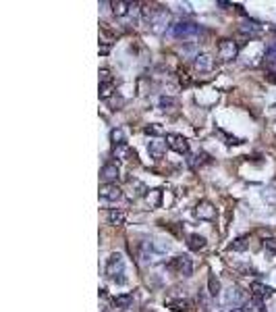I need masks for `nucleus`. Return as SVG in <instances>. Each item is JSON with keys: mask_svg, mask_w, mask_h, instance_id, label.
I'll list each match as a JSON object with an SVG mask.
<instances>
[{"mask_svg": "<svg viewBox=\"0 0 276 312\" xmlns=\"http://www.w3.org/2000/svg\"><path fill=\"white\" fill-rule=\"evenodd\" d=\"M123 275H125V258H123V254L114 252L106 260V277H110V279L116 281L118 285H123V283H127V279Z\"/></svg>", "mask_w": 276, "mask_h": 312, "instance_id": "1", "label": "nucleus"}, {"mask_svg": "<svg viewBox=\"0 0 276 312\" xmlns=\"http://www.w3.org/2000/svg\"><path fill=\"white\" fill-rule=\"evenodd\" d=\"M201 31V27L197 23H191V21H179L170 27V33L179 40H185V38H193Z\"/></svg>", "mask_w": 276, "mask_h": 312, "instance_id": "2", "label": "nucleus"}, {"mask_svg": "<svg viewBox=\"0 0 276 312\" xmlns=\"http://www.w3.org/2000/svg\"><path fill=\"white\" fill-rule=\"evenodd\" d=\"M166 267H168L172 273L181 275V277H189V275L193 273V263H191V258L185 256V254H183V256H175Z\"/></svg>", "mask_w": 276, "mask_h": 312, "instance_id": "3", "label": "nucleus"}, {"mask_svg": "<svg viewBox=\"0 0 276 312\" xmlns=\"http://www.w3.org/2000/svg\"><path fill=\"white\" fill-rule=\"evenodd\" d=\"M168 19H170V13L162 7H156L150 17V25H152V31L154 33H162L166 31V25H168Z\"/></svg>", "mask_w": 276, "mask_h": 312, "instance_id": "4", "label": "nucleus"}, {"mask_svg": "<svg viewBox=\"0 0 276 312\" xmlns=\"http://www.w3.org/2000/svg\"><path fill=\"white\" fill-rule=\"evenodd\" d=\"M216 52H218V59L220 61H233L239 55V44L235 40H220Z\"/></svg>", "mask_w": 276, "mask_h": 312, "instance_id": "5", "label": "nucleus"}, {"mask_svg": "<svg viewBox=\"0 0 276 312\" xmlns=\"http://www.w3.org/2000/svg\"><path fill=\"white\" fill-rule=\"evenodd\" d=\"M164 140H166V144H168L170 150H175L179 154H187L189 152V142L185 140L183 135H179V133H166Z\"/></svg>", "mask_w": 276, "mask_h": 312, "instance_id": "6", "label": "nucleus"}, {"mask_svg": "<svg viewBox=\"0 0 276 312\" xmlns=\"http://www.w3.org/2000/svg\"><path fill=\"white\" fill-rule=\"evenodd\" d=\"M100 198L106 202H118L123 198V189H120L116 183H106L100 187Z\"/></svg>", "mask_w": 276, "mask_h": 312, "instance_id": "7", "label": "nucleus"}, {"mask_svg": "<svg viewBox=\"0 0 276 312\" xmlns=\"http://www.w3.org/2000/svg\"><path fill=\"white\" fill-rule=\"evenodd\" d=\"M249 289H251V293H253L255 300H268V298L274 296V289H272L270 285H266V283H260V281H253V283L249 285Z\"/></svg>", "mask_w": 276, "mask_h": 312, "instance_id": "8", "label": "nucleus"}, {"mask_svg": "<svg viewBox=\"0 0 276 312\" xmlns=\"http://www.w3.org/2000/svg\"><path fill=\"white\" fill-rule=\"evenodd\" d=\"M195 215L199 219H203V221H212V219H216V206L212 202H208V200H201L197 204V208H195Z\"/></svg>", "mask_w": 276, "mask_h": 312, "instance_id": "9", "label": "nucleus"}, {"mask_svg": "<svg viewBox=\"0 0 276 312\" xmlns=\"http://www.w3.org/2000/svg\"><path fill=\"white\" fill-rule=\"evenodd\" d=\"M166 148H168L166 140H160V137H156V140H150V144H148V152H150V156H152V159H156V161L162 159L164 152H166Z\"/></svg>", "mask_w": 276, "mask_h": 312, "instance_id": "10", "label": "nucleus"}, {"mask_svg": "<svg viewBox=\"0 0 276 312\" xmlns=\"http://www.w3.org/2000/svg\"><path fill=\"white\" fill-rule=\"evenodd\" d=\"M118 175H120V171H118L116 163H106L104 167H102V171H100L102 181H106V183H114L118 179Z\"/></svg>", "mask_w": 276, "mask_h": 312, "instance_id": "11", "label": "nucleus"}, {"mask_svg": "<svg viewBox=\"0 0 276 312\" xmlns=\"http://www.w3.org/2000/svg\"><path fill=\"white\" fill-rule=\"evenodd\" d=\"M112 156L118 161H131V159H137L135 156V150L129 146V144H118L112 148Z\"/></svg>", "mask_w": 276, "mask_h": 312, "instance_id": "12", "label": "nucleus"}, {"mask_svg": "<svg viewBox=\"0 0 276 312\" xmlns=\"http://www.w3.org/2000/svg\"><path fill=\"white\" fill-rule=\"evenodd\" d=\"M193 65H195V69H197L199 73H210L212 69H214V59L210 55H197L195 61H193Z\"/></svg>", "mask_w": 276, "mask_h": 312, "instance_id": "13", "label": "nucleus"}, {"mask_svg": "<svg viewBox=\"0 0 276 312\" xmlns=\"http://www.w3.org/2000/svg\"><path fill=\"white\" fill-rule=\"evenodd\" d=\"M239 31L245 33V36H257V33L262 31V23L260 21H253V19H247L239 25Z\"/></svg>", "mask_w": 276, "mask_h": 312, "instance_id": "14", "label": "nucleus"}, {"mask_svg": "<svg viewBox=\"0 0 276 312\" xmlns=\"http://www.w3.org/2000/svg\"><path fill=\"white\" fill-rule=\"evenodd\" d=\"M187 248L189 250H193V252H199L205 248V237L199 235V233H191V235H187Z\"/></svg>", "mask_w": 276, "mask_h": 312, "instance_id": "15", "label": "nucleus"}, {"mask_svg": "<svg viewBox=\"0 0 276 312\" xmlns=\"http://www.w3.org/2000/svg\"><path fill=\"white\" fill-rule=\"evenodd\" d=\"M125 221H127V215H125V211H120V208H112V211L108 213V223L114 225V227L125 225Z\"/></svg>", "mask_w": 276, "mask_h": 312, "instance_id": "16", "label": "nucleus"}, {"mask_svg": "<svg viewBox=\"0 0 276 312\" xmlns=\"http://www.w3.org/2000/svg\"><path fill=\"white\" fill-rule=\"evenodd\" d=\"M112 304H114V308L127 310V308L133 306V296H131V293H120V296H114L112 298Z\"/></svg>", "mask_w": 276, "mask_h": 312, "instance_id": "17", "label": "nucleus"}, {"mask_svg": "<svg viewBox=\"0 0 276 312\" xmlns=\"http://www.w3.org/2000/svg\"><path fill=\"white\" fill-rule=\"evenodd\" d=\"M247 248H249V235H239L229 246V250H233V252H245Z\"/></svg>", "mask_w": 276, "mask_h": 312, "instance_id": "18", "label": "nucleus"}, {"mask_svg": "<svg viewBox=\"0 0 276 312\" xmlns=\"http://www.w3.org/2000/svg\"><path fill=\"white\" fill-rule=\"evenodd\" d=\"M133 9V3H125V0H116V3H112V13L116 17H125L129 15Z\"/></svg>", "mask_w": 276, "mask_h": 312, "instance_id": "19", "label": "nucleus"}, {"mask_svg": "<svg viewBox=\"0 0 276 312\" xmlns=\"http://www.w3.org/2000/svg\"><path fill=\"white\" fill-rule=\"evenodd\" d=\"M241 300H243V291H239L237 287H229L227 289V296H224V302H227V304H233V308H237L235 304H239Z\"/></svg>", "mask_w": 276, "mask_h": 312, "instance_id": "20", "label": "nucleus"}, {"mask_svg": "<svg viewBox=\"0 0 276 312\" xmlns=\"http://www.w3.org/2000/svg\"><path fill=\"white\" fill-rule=\"evenodd\" d=\"M158 107H160L162 113H172V111L177 109V100L170 98V96H162V98L158 100Z\"/></svg>", "mask_w": 276, "mask_h": 312, "instance_id": "21", "label": "nucleus"}, {"mask_svg": "<svg viewBox=\"0 0 276 312\" xmlns=\"http://www.w3.org/2000/svg\"><path fill=\"white\" fill-rule=\"evenodd\" d=\"M160 198H162V192L160 189H150V192L146 194V200L152 208H158L160 206Z\"/></svg>", "mask_w": 276, "mask_h": 312, "instance_id": "22", "label": "nucleus"}, {"mask_svg": "<svg viewBox=\"0 0 276 312\" xmlns=\"http://www.w3.org/2000/svg\"><path fill=\"white\" fill-rule=\"evenodd\" d=\"M243 312H266V308H264V304H262V300H247L245 302V306H243Z\"/></svg>", "mask_w": 276, "mask_h": 312, "instance_id": "23", "label": "nucleus"}, {"mask_svg": "<svg viewBox=\"0 0 276 312\" xmlns=\"http://www.w3.org/2000/svg\"><path fill=\"white\" fill-rule=\"evenodd\" d=\"M208 293L212 298H218L220 296V281L216 279V275H210L208 277Z\"/></svg>", "mask_w": 276, "mask_h": 312, "instance_id": "24", "label": "nucleus"}, {"mask_svg": "<svg viewBox=\"0 0 276 312\" xmlns=\"http://www.w3.org/2000/svg\"><path fill=\"white\" fill-rule=\"evenodd\" d=\"M168 308L172 312H183V310H193V304L187 300H177V302H168Z\"/></svg>", "mask_w": 276, "mask_h": 312, "instance_id": "25", "label": "nucleus"}, {"mask_svg": "<svg viewBox=\"0 0 276 312\" xmlns=\"http://www.w3.org/2000/svg\"><path fill=\"white\" fill-rule=\"evenodd\" d=\"M110 140H112V144L114 146H118V144H125V131L123 129H112L110 131Z\"/></svg>", "mask_w": 276, "mask_h": 312, "instance_id": "26", "label": "nucleus"}, {"mask_svg": "<svg viewBox=\"0 0 276 312\" xmlns=\"http://www.w3.org/2000/svg\"><path fill=\"white\" fill-rule=\"evenodd\" d=\"M112 94H114V85H112V83L100 85V98H102V100H108Z\"/></svg>", "mask_w": 276, "mask_h": 312, "instance_id": "27", "label": "nucleus"}, {"mask_svg": "<svg viewBox=\"0 0 276 312\" xmlns=\"http://www.w3.org/2000/svg\"><path fill=\"white\" fill-rule=\"evenodd\" d=\"M197 304H199L205 312L212 308V306H210V298H208V293H205V291H199V293H197Z\"/></svg>", "mask_w": 276, "mask_h": 312, "instance_id": "28", "label": "nucleus"}, {"mask_svg": "<svg viewBox=\"0 0 276 312\" xmlns=\"http://www.w3.org/2000/svg\"><path fill=\"white\" fill-rule=\"evenodd\" d=\"M266 61L270 65H276V42H272L268 48H266Z\"/></svg>", "mask_w": 276, "mask_h": 312, "instance_id": "29", "label": "nucleus"}, {"mask_svg": "<svg viewBox=\"0 0 276 312\" xmlns=\"http://www.w3.org/2000/svg\"><path fill=\"white\" fill-rule=\"evenodd\" d=\"M104 83H110V71L108 69H102L100 71V85H104Z\"/></svg>", "mask_w": 276, "mask_h": 312, "instance_id": "30", "label": "nucleus"}, {"mask_svg": "<svg viewBox=\"0 0 276 312\" xmlns=\"http://www.w3.org/2000/svg\"><path fill=\"white\" fill-rule=\"evenodd\" d=\"M264 248L270 250V252H276V237H268V239H264Z\"/></svg>", "mask_w": 276, "mask_h": 312, "instance_id": "31", "label": "nucleus"}, {"mask_svg": "<svg viewBox=\"0 0 276 312\" xmlns=\"http://www.w3.org/2000/svg\"><path fill=\"white\" fill-rule=\"evenodd\" d=\"M146 133H148V135H160V133H162V127L148 125V127H146Z\"/></svg>", "mask_w": 276, "mask_h": 312, "instance_id": "32", "label": "nucleus"}, {"mask_svg": "<svg viewBox=\"0 0 276 312\" xmlns=\"http://www.w3.org/2000/svg\"><path fill=\"white\" fill-rule=\"evenodd\" d=\"M179 79H181V83H185V85L189 83V77H187V73H183V71H181V77H179Z\"/></svg>", "mask_w": 276, "mask_h": 312, "instance_id": "33", "label": "nucleus"}, {"mask_svg": "<svg viewBox=\"0 0 276 312\" xmlns=\"http://www.w3.org/2000/svg\"><path fill=\"white\" fill-rule=\"evenodd\" d=\"M268 81H270V83H276V71H274V73H270V75H268Z\"/></svg>", "mask_w": 276, "mask_h": 312, "instance_id": "34", "label": "nucleus"}, {"mask_svg": "<svg viewBox=\"0 0 276 312\" xmlns=\"http://www.w3.org/2000/svg\"><path fill=\"white\" fill-rule=\"evenodd\" d=\"M229 312H243V310H241V308H231Z\"/></svg>", "mask_w": 276, "mask_h": 312, "instance_id": "35", "label": "nucleus"}, {"mask_svg": "<svg viewBox=\"0 0 276 312\" xmlns=\"http://www.w3.org/2000/svg\"><path fill=\"white\" fill-rule=\"evenodd\" d=\"M104 312H110V310H104Z\"/></svg>", "mask_w": 276, "mask_h": 312, "instance_id": "36", "label": "nucleus"}]
</instances>
